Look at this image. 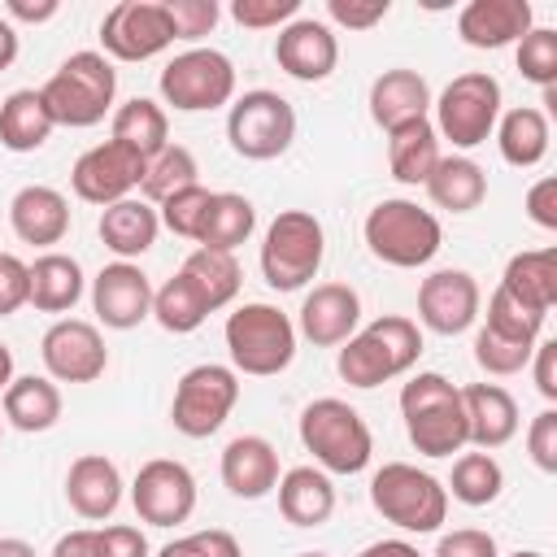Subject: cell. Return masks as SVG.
Segmentation results:
<instances>
[{"instance_id": "32", "label": "cell", "mask_w": 557, "mask_h": 557, "mask_svg": "<svg viewBox=\"0 0 557 557\" xmlns=\"http://www.w3.org/2000/svg\"><path fill=\"white\" fill-rule=\"evenodd\" d=\"M492 135H496L500 157H505L509 165H518V170L540 165V161L548 157V139H553V131H548V113L535 109V104H518V109L500 113Z\"/></svg>"}, {"instance_id": "48", "label": "cell", "mask_w": 557, "mask_h": 557, "mask_svg": "<svg viewBox=\"0 0 557 557\" xmlns=\"http://www.w3.org/2000/svg\"><path fill=\"white\" fill-rule=\"evenodd\" d=\"M30 305V265L13 252H0V318Z\"/></svg>"}, {"instance_id": "63", "label": "cell", "mask_w": 557, "mask_h": 557, "mask_svg": "<svg viewBox=\"0 0 557 557\" xmlns=\"http://www.w3.org/2000/svg\"><path fill=\"white\" fill-rule=\"evenodd\" d=\"M509 557H544V553H535V548H518V553H509Z\"/></svg>"}, {"instance_id": "34", "label": "cell", "mask_w": 557, "mask_h": 557, "mask_svg": "<svg viewBox=\"0 0 557 557\" xmlns=\"http://www.w3.org/2000/svg\"><path fill=\"white\" fill-rule=\"evenodd\" d=\"M83 300V265L65 252H44L30 261V305L39 313H70Z\"/></svg>"}, {"instance_id": "42", "label": "cell", "mask_w": 557, "mask_h": 557, "mask_svg": "<svg viewBox=\"0 0 557 557\" xmlns=\"http://www.w3.org/2000/svg\"><path fill=\"white\" fill-rule=\"evenodd\" d=\"M487 322V331L492 335H505V339H513V344H540V331H544V318L548 313H540V309H531V305H522L518 296H509L505 287H496L492 296H487V313H483Z\"/></svg>"}, {"instance_id": "11", "label": "cell", "mask_w": 557, "mask_h": 557, "mask_svg": "<svg viewBox=\"0 0 557 557\" xmlns=\"http://www.w3.org/2000/svg\"><path fill=\"white\" fill-rule=\"evenodd\" d=\"M226 139L244 161H274L296 139V109L270 87L244 91L226 113Z\"/></svg>"}, {"instance_id": "54", "label": "cell", "mask_w": 557, "mask_h": 557, "mask_svg": "<svg viewBox=\"0 0 557 557\" xmlns=\"http://www.w3.org/2000/svg\"><path fill=\"white\" fill-rule=\"evenodd\" d=\"M527 366H531V374H535L540 396H544V400H557V339H540Z\"/></svg>"}, {"instance_id": "19", "label": "cell", "mask_w": 557, "mask_h": 557, "mask_svg": "<svg viewBox=\"0 0 557 557\" xmlns=\"http://www.w3.org/2000/svg\"><path fill=\"white\" fill-rule=\"evenodd\" d=\"M274 61L296 83H322L339 65V39L326 22L292 17L274 39Z\"/></svg>"}, {"instance_id": "46", "label": "cell", "mask_w": 557, "mask_h": 557, "mask_svg": "<svg viewBox=\"0 0 557 557\" xmlns=\"http://www.w3.org/2000/svg\"><path fill=\"white\" fill-rule=\"evenodd\" d=\"M161 4H165V13H170L174 39H187V44L205 39V35L218 26V17H222L218 0H161Z\"/></svg>"}, {"instance_id": "16", "label": "cell", "mask_w": 557, "mask_h": 557, "mask_svg": "<svg viewBox=\"0 0 557 557\" xmlns=\"http://www.w3.org/2000/svg\"><path fill=\"white\" fill-rule=\"evenodd\" d=\"M39 357L52 383H96L109 370L104 335L83 318H57L39 339Z\"/></svg>"}, {"instance_id": "9", "label": "cell", "mask_w": 557, "mask_h": 557, "mask_svg": "<svg viewBox=\"0 0 557 557\" xmlns=\"http://www.w3.org/2000/svg\"><path fill=\"white\" fill-rule=\"evenodd\" d=\"M435 109V135H444L453 148L470 152L479 144L492 139L496 131V117H500V83L487 74V70H470V74H457L440 100H431Z\"/></svg>"}, {"instance_id": "60", "label": "cell", "mask_w": 557, "mask_h": 557, "mask_svg": "<svg viewBox=\"0 0 557 557\" xmlns=\"http://www.w3.org/2000/svg\"><path fill=\"white\" fill-rule=\"evenodd\" d=\"M157 557H205V548L196 535H183V540H170L165 548H157Z\"/></svg>"}, {"instance_id": "43", "label": "cell", "mask_w": 557, "mask_h": 557, "mask_svg": "<svg viewBox=\"0 0 557 557\" xmlns=\"http://www.w3.org/2000/svg\"><path fill=\"white\" fill-rule=\"evenodd\" d=\"M518 74L527 83H535L540 91L544 87H557V30L553 26H531L522 39H518Z\"/></svg>"}, {"instance_id": "35", "label": "cell", "mask_w": 557, "mask_h": 557, "mask_svg": "<svg viewBox=\"0 0 557 557\" xmlns=\"http://www.w3.org/2000/svg\"><path fill=\"white\" fill-rule=\"evenodd\" d=\"M500 287L509 296H518L522 305L548 313L557 305V252L553 248H531V252H513L505 265Z\"/></svg>"}, {"instance_id": "37", "label": "cell", "mask_w": 557, "mask_h": 557, "mask_svg": "<svg viewBox=\"0 0 557 557\" xmlns=\"http://www.w3.org/2000/svg\"><path fill=\"white\" fill-rule=\"evenodd\" d=\"M252 226H257V209H252L248 196H239V191H213L196 244L200 248H218V252H235L239 244H248Z\"/></svg>"}, {"instance_id": "22", "label": "cell", "mask_w": 557, "mask_h": 557, "mask_svg": "<svg viewBox=\"0 0 557 557\" xmlns=\"http://www.w3.org/2000/svg\"><path fill=\"white\" fill-rule=\"evenodd\" d=\"M9 226L22 244L52 252V244H61L70 231V200L48 183H30L9 200Z\"/></svg>"}, {"instance_id": "28", "label": "cell", "mask_w": 557, "mask_h": 557, "mask_svg": "<svg viewBox=\"0 0 557 557\" xmlns=\"http://www.w3.org/2000/svg\"><path fill=\"white\" fill-rule=\"evenodd\" d=\"M278 513L292 527H322L335 513V487L331 474L318 466H292L278 474Z\"/></svg>"}, {"instance_id": "8", "label": "cell", "mask_w": 557, "mask_h": 557, "mask_svg": "<svg viewBox=\"0 0 557 557\" xmlns=\"http://www.w3.org/2000/svg\"><path fill=\"white\" fill-rule=\"evenodd\" d=\"M326 257V231L309 209H283L261 239V278L274 292H300Z\"/></svg>"}, {"instance_id": "41", "label": "cell", "mask_w": 557, "mask_h": 557, "mask_svg": "<svg viewBox=\"0 0 557 557\" xmlns=\"http://www.w3.org/2000/svg\"><path fill=\"white\" fill-rule=\"evenodd\" d=\"M191 183H200V165H196L191 148L165 144V148L144 165L139 196H144L148 205H161V200H170L174 191H183V187H191Z\"/></svg>"}, {"instance_id": "23", "label": "cell", "mask_w": 557, "mask_h": 557, "mask_svg": "<svg viewBox=\"0 0 557 557\" xmlns=\"http://www.w3.org/2000/svg\"><path fill=\"white\" fill-rule=\"evenodd\" d=\"M461 409H466V435L479 453L505 448L518 435V400L500 383H470L461 387Z\"/></svg>"}, {"instance_id": "15", "label": "cell", "mask_w": 557, "mask_h": 557, "mask_svg": "<svg viewBox=\"0 0 557 557\" xmlns=\"http://www.w3.org/2000/svg\"><path fill=\"white\" fill-rule=\"evenodd\" d=\"M144 165H148V161H144L139 152H131V148L117 144V139H104V144L87 148V152L74 161L70 187H74L78 200L109 209V205L126 200V196L144 183Z\"/></svg>"}, {"instance_id": "3", "label": "cell", "mask_w": 557, "mask_h": 557, "mask_svg": "<svg viewBox=\"0 0 557 557\" xmlns=\"http://www.w3.org/2000/svg\"><path fill=\"white\" fill-rule=\"evenodd\" d=\"M48 113L57 126H70V131H83V126H96L104 122V113L113 109V96H117V70L104 52H74L65 57L52 78L39 87Z\"/></svg>"}, {"instance_id": "55", "label": "cell", "mask_w": 557, "mask_h": 557, "mask_svg": "<svg viewBox=\"0 0 557 557\" xmlns=\"http://www.w3.org/2000/svg\"><path fill=\"white\" fill-rule=\"evenodd\" d=\"M52 557H100V531H96V527L65 531V535L52 544Z\"/></svg>"}, {"instance_id": "40", "label": "cell", "mask_w": 557, "mask_h": 557, "mask_svg": "<svg viewBox=\"0 0 557 557\" xmlns=\"http://www.w3.org/2000/svg\"><path fill=\"white\" fill-rule=\"evenodd\" d=\"M500 487H505V470H500V461L492 457V453H461L457 461H453V479H448V496L453 500H461V505H470V509H483V505H492L496 496H500Z\"/></svg>"}, {"instance_id": "44", "label": "cell", "mask_w": 557, "mask_h": 557, "mask_svg": "<svg viewBox=\"0 0 557 557\" xmlns=\"http://www.w3.org/2000/svg\"><path fill=\"white\" fill-rule=\"evenodd\" d=\"M209 200H213V191L200 187V183H191V187L174 191L170 200H161V205H157V218H161L165 231H174V235H183V239H196V235H200V222H205V213H209Z\"/></svg>"}, {"instance_id": "24", "label": "cell", "mask_w": 557, "mask_h": 557, "mask_svg": "<svg viewBox=\"0 0 557 557\" xmlns=\"http://www.w3.org/2000/svg\"><path fill=\"white\" fill-rule=\"evenodd\" d=\"M531 30V4L527 0H470L457 13V35L470 48L496 52L518 44Z\"/></svg>"}, {"instance_id": "18", "label": "cell", "mask_w": 557, "mask_h": 557, "mask_svg": "<svg viewBox=\"0 0 557 557\" xmlns=\"http://www.w3.org/2000/svg\"><path fill=\"white\" fill-rule=\"evenodd\" d=\"M91 309L109 331H131L152 318V278L135 261H109L91 278Z\"/></svg>"}, {"instance_id": "50", "label": "cell", "mask_w": 557, "mask_h": 557, "mask_svg": "<svg viewBox=\"0 0 557 557\" xmlns=\"http://www.w3.org/2000/svg\"><path fill=\"white\" fill-rule=\"evenodd\" d=\"M326 13L344 30H370L392 13V0H326Z\"/></svg>"}, {"instance_id": "59", "label": "cell", "mask_w": 557, "mask_h": 557, "mask_svg": "<svg viewBox=\"0 0 557 557\" xmlns=\"http://www.w3.org/2000/svg\"><path fill=\"white\" fill-rule=\"evenodd\" d=\"M13 61H17V26L0 17V70H9Z\"/></svg>"}, {"instance_id": "2", "label": "cell", "mask_w": 557, "mask_h": 557, "mask_svg": "<svg viewBox=\"0 0 557 557\" xmlns=\"http://www.w3.org/2000/svg\"><path fill=\"white\" fill-rule=\"evenodd\" d=\"M400 418H405L409 444L422 457H453V453H461L470 444L461 387H453L435 370H422L400 387Z\"/></svg>"}, {"instance_id": "52", "label": "cell", "mask_w": 557, "mask_h": 557, "mask_svg": "<svg viewBox=\"0 0 557 557\" xmlns=\"http://www.w3.org/2000/svg\"><path fill=\"white\" fill-rule=\"evenodd\" d=\"M100 557H148V535L139 527H100Z\"/></svg>"}, {"instance_id": "20", "label": "cell", "mask_w": 557, "mask_h": 557, "mask_svg": "<svg viewBox=\"0 0 557 557\" xmlns=\"http://www.w3.org/2000/svg\"><path fill=\"white\" fill-rule=\"evenodd\" d=\"M361 326V296L348 283H318L300 300L296 335H305L313 348H339Z\"/></svg>"}, {"instance_id": "25", "label": "cell", "mask_w": 557, "mask_h": 557, "mask_svg": "<svg viewBox=\"0 0 557 557\" xmlns=\"http://www.w3.org/2000/svg\"><path fill=\"white\" fill-rule=\"evenodd\" d=\"M222 483L239 500H261L278 487V453L265 435H235L222 448Z\"/></svg>"}, {"instance_id": "7", "label": "cell", "mask_w": 557, "mask_h": 557, "mask_svg": "<svg viewBox=\"0 0 557 557\" xmlns=\"http://www.w3.org/2000/svg\"><path fill=\"white\" fill-rule=\"evenodd\" d=\"M370 505L400 531L431 535L448 518V492L435 474L409 466V461H387L370 479Z\"/></svg>"}, {"instance_id": "10", "label": "cell", "mask_w": 557, "mask_h": 557, "mask_svg": "<svg viewBox=\"0 0 557 557\" xmlns=\"http://www.w3.org/2000/svg\"><path fill=\"white\" fill-rule=\"evenodd\" d=\"M157 87H161V100L174 104L178 113H209V109L231 104L235 65L218 48H187L165 61Z\"/></svg>"}, {"instance_id": "21", "label": "cell", "mask_w": 557, "mask_h": 557, "mask_svg": "<svg viewBox=\"0 0 557 557\" xmlns=\"http://www.w3.org/2000/svg\"><path fill=\"white\" fill-rule=\"evenodd\" d=\"M122 487H126L122 483V470L104 453H83L65 470V500L87 522L113 518V509L122 505Z\"/></svg>"}, {"instance_id": "5", "label": "cell", "mask_w": 557, "mask_h": 557, "mask_svg": "<svg viewBox=\"0 0 557 557\" xmlns=\"http://www.w3.org/2000/svg\"><path fill=\"white\" fill-rule=\"evenodd\" d=\"M366 248L374 261L383 265H396V270H418L426 265L440 244H444V231H440V218L431 209H422L418 200H405V196H392V200H379L370 213H366Z\"/></svg>"}, {"instance_id": "4", "label": "cell", "mask_w": 557, "mask_h": 557, "mask_svg": "<svg viewBox=\"0 0 557 557\" xmlns=\"http://www.w3.org/2000/svg\"><path fill=\"white\" fill-rule=\"evenodd\" d=\"M300 444L326 474H361L374 453L366 418L339 396H318L300 409Z\"/></svg>"}, {"instance_id": "36", "label": "cell", "mask_w": 557, "mask_h": 557, "mask_svg": "<svg viewBox=\"0 0 557 557\" xmlns=\"http://www.w3.org/2000/svg\"><path fill=\"white\" fill-rule=\"evenodd\" d=\"M109 139H117L131 152H139L144 161H152L170 144V117H165V109L157 100L135 96V100H126V104L113 109V135Z\"/></svg>"}, {"instance_id": "64", "label": "cell", "mask_w": 557, "mask_h": 557, "mask_svg": "<svg viewBox=\"0 0 557 557\" xmlns=\"http://www.w3.org/2000/svg\"><path fill=\"white\" fill-rule=\"evenodd\" d=\"M296 557H331V553H296Z\"/></svg>"}, {"instance_id": "53", "label": "cell", "mask_w": 557, "mask_h": 557, "mask_svg": "<svg viewBox=\"0 0 557 557\" xmlns=\"http://www.w3.org/2000/svg\"><path fill=\"white\" fill-rule=\"evenodd\" d=\"M527 218L540 231H557V178H540L527 191Z\"/></svg>"}, {"instance_id": "62", "label": "cell", "mask_w": 557, "mask_h": 557, "mask_svg": "<svg viewBox=\"0 0 557 557\" xmlns=\"http://www.w3.org/2000/svg\"><path fill=\"white\" fill-rule=\"evenodd\" d=\"M13 383V352H9V344L0 339V392Z\"/></svg>"}, {"instance_id": "56", "label": "cell", "mask_w": 557, "mask_h": 557, "mask_svg": "<svg viewBox=\"0 0 557 557\" xmlns=\"http://www.w3.org/2000/svg\"><path fill=\"white\" fill-rule=\"evenodd\" d=\"M196 540H200V548H205V557H244V548H239V540H235L231 531H222V527H209V531H196Z\"/></svg>"}, {"instance_id": "13", "label": "cell", "mask_w": 557, "mask_h": 557, "mask_svg": "<svg viewBox=\"0 0 557 557\" xmlns=\"http://www.w3.org/2000/svg\"><path fill=\"white\" fill-rule=\"evenodd\" d=\"M104 57L113 61H152L174 44V26L161 0H117L100 22Z\"/></svg>"}, {"instance_id": "31", "label": "cell", "mask_w": 557, "mask_h": 557, "mask_svg": "<svg viewBox=\"0 0 557 557\" xmlns=\"http://www.w3.org/2000/svg\"><path fill=\"white\" fill-rule=\"evenodd\" d=\"M435 161H440V135H435L431 117H418V122L387 131V170L396 183L422 187L431 178Z\"/></svg>"}, {"instance_id": "51", "label": "cell", "mask_w": 557, "mask_h": 557, "mask_svg": "<svg viewBox=\"0 0 557 557\" xmlns=\"http://www.w3.org/2000/svg\"><path fill=\"white\" fill-rule=\"evenodd\" d=\"M435 557H500V548H496V535H492V531L461 527V531L440 535Z\"/></svg>"}, {"instance_id": "6", "label": "cell", "mask_w": 557, "mask_h": 557, "mask_svg": "<svg viewBox=\"0 0 557 557\" xmlns=\"http://www.w3.org/2000/svg\"><path fill=\"white\" fill-rule=\"evenodd\" d=\"M226 352H231V370L235 374H252V379H270L283 374L296 357V322L265 300L239 305L235 313H226Z\"/></svg>"}, {"instance_id": "47", "label": "cell", "mask_w": 557, "mask_h": 557, "mask_svg": "<svg viewBox=\"0 0 557 557\" xmlns=\"http://www.w3.org/2000/svg\"><path fill=\"white\" fill-rule=\"evenodd\" d=\"M300 13V0H231V17L248 30H283Z\"/></svg>"}, {"instance_id": "26", "label": "cell", "mask_w": 557, "mask_h": 557, "mask_svg": "<svg viewBox=\"0 0 557 557\" xmlns=\"http://www.w3.org/2000/svg\"><path fill=\"white\" fill-rule=\"evenodd\" d=\"M426 113H431V87H426V78L418 70L396 65V70H383L370 83V117H374V126L396 131V126L418 122Z\"/></svg>"}, {"instance_id": "12", "label": "cell", "mask_w": 557, "mask_h": 557, "mask_svg": "<svg viewBox=\"0 0 557 557\" xmlns=\"http://www.w3.org/2000/svg\"><path fill=\"white\" fill-rule=\"evenodd\" d=\"M235 400H239V374L231 366L200 361L178 379L170 400V422L187 440H209L231 418Z\"/></svg>"}, {"instance_id": "58", "label": "cell", "mask_w": 557, "mask_h": 557, "mask_svg": "<svg viewBox=\"0 0 557 557\" xmlns=\"http://www.w3.org/2000/svg\"><path fill=\"white\" fill-rule=\"evenodd\" d=\"M357 557H422L409 540H374V544H366Z\"/></svg>"}, {"instance_id": "45", "label": "cell", "mask_w": 557, "mask_h": 557, "mask_svg": "<svg viewBox=\"0 0 557 557\" xmlns=\"http://www.w3.org/2000/svg\"><path fill=\"white\" fill-rule=\"evenodd\" d=\"M531 352H535V344H513V339H505V335H492L487 326L474 331V361H479L487 374H496V379L522 374L527 361H531Z\"/></svg>"}, {"instance_id": "14", "label": "cell", "mask_w": 557, "mask_h": 557, "mask_svg": "<svg viewBox=\"0 0 557 557\" xmlns=\"http://www.w3.org/2000/svg\"><path fill=\"white\" fill-rule=\"evenodd\" d=\"M131 505L148 527H178L196 509V474L174 457H152L131 483Z\"/></svg>"}, {"instance_id": "39", "label": "cell", "mask_w": 557, "mask_h": 557, "mask_svg": "<svg viewBox=\"0 0 557 557\" xmlns=\"http://www.w3.org/2000/svg\"><path fill=\"white\" fill-rule=\"evenodd\" d=\"M152 318H157V326L170 331V335H191V331L205 326L209 305H205V296L196 292V283L178 270L174 278H165L161 287H152Z\"/></svg>"}, {"instance_id": "1", "label": "cell", "mask_w": 557, "mask_h": 557, "mask_svg": "<svg viewBox=\"0 0 557 557\" xmlns=\"http://www.w3.org/2000/svg\"><path fill=\"white\" fill-rule=\"evenodd\" d=\"M422 357V331L413 318L383 313L370 326H357V335L344 339L335 370L348 387H379L387 379H400Z\"/></svg>"}, {"instance_id": "33", "label": "cell", "mask_w": 557, "mask_h": 557, "mask_svg": "<svg viewBox=\"0 0 557 557\" xmlns=\"http://www.w3.org/2000/svg\"><path fill=\"white\" fill-rule=\"evenodd\" d=\"M52 131H57V122L35 87H17L0 100V144L9 152H35L48 144Z\"/></svg>"}, {"instance_id": "38", "label": "cell", "mask_w": 557, "mask_h": 557, "mask_svg": "<svg viewBox=\"0 0 557 557\" xmlns=\"http://www.w3.org/2000/svg\"><path fill=\"white\" fill-rule=\"evenodd\" d=\"M191 283H196V292L205 296V305H209V313H218V309H226L235 296H239V261H235V252H218V248H196V252H187V261L178 265Z\"/></svg>"}, {"instance_id": "61", "label": "cell", "mask_w": 557, "mask_h": 557, "mask_svg": "<svg viewBox=\"0 0 557 557\" xmlns=\"http://www.w3.org/2000/svg\"><path fill=\"white\" fill-rule=\"evenodd\" d=\"M0 557H39L35 544L17 540V535H0Z\"/></svg>"}, {"instance_id": "30", "label": "cell", "mask_w": 557, "mask_h": 557, "mask_svg": "<svg viewBox=\"0 0 557 557\" xmlns=\"http://www.w3.org/2000/svg\"><path fill=\"white\" fill-rule=\"evenodd\" d=\"M422 187H426V196H431L435 209L470 213V209H479L483 196H487V174H483V165H479L474 157L453 152V157H440V161H435V170H431V178H426Z\"/></svg>"}, {"instance_id": "57", "label": "cell", "mask_w": 557, "mask_h": 557, "mask_svg": "<svg viewBox=\"0 0 557 557\" xmlns=\"http://www.w3.org/2000/svg\"><path fill=\"white\" fill-rule=\"evenodd\" d=\"M4 9H9V17H17V22H48V17H57L61 4H57V0H35V4H30V0H9Z\"/></svg>"}, {"instance_id": "27", "label": "cell", "mask_w": 557, "mask_h": 557, "mask_svg": "<svg viewBox=\"0 0 557 557\" xmlns=\"http://www.w3.org/2000/svg\"><path fill=\"white\" fill-rule=\"evenodd\" d=\"M96 231H100V244L117 261H135V257H144L157 244L161 218H157V209L144 196H126V200L100 209V226Z\"/></svg>"}, {"instance_id": "49", "label": "cell", "mask_w": 557, "mask_h": 557, "mask_svg": "<svg viewBox=\"0 0 557 557\" xmlns=\"http://www.w3.org/2000/svg\"><path fill=\"white\" fill-rule=\"evenodd\" d=\"M527 453L544 474H557V409H540L527 426Z\"/></svg>"}, {"instance_id": "17", "label": "cell", "mask_w": 557, "mask_h": 557, "mask_svg": "<svg viewBox=\"0 0 557 557\" xmlns=\"http://www.w3.org/2000/svg\"><path fill=\"white\" fill-rule=\"evenodd\" d=\"M483 292L470 270H435L418 287V322L435 335H461L479 322Z\"/></svg>"}, {"instance_id": "29", "label": "cell", "mask_w": 557, "mask_h": 557, "mask_svg": "<svg viewBox=\"0 0 557 557\" xmlns=\"http://www.w3.org/2000/svg\"><path fill=\"white\" fill-rule=\"evenodd\" d=\"M0 405H4L9 426L26 431V435L52 431V426L61 422V387H57L48 374H17V379L0 392Z\"/></svg>"}]
</instances>
